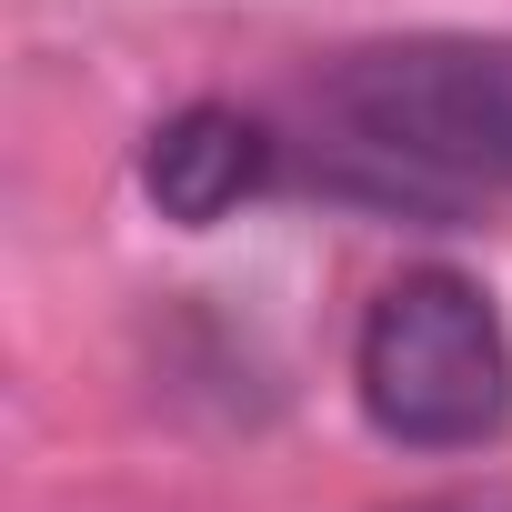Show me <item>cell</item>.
Segmentation results:
<instances>
[{"instance_id": "obj_2", "label": "cell", "mask_w": 512, "mask_h": 512, "mask_svg": "<svg viewBox=\"0 0 512 512\" xmlns=\"http://www.w3.org/2000/svg\"><path fill=\"white\" fill-rule=\"evenodd\" d=\"M322 101L352 131V151H382L432 181H512V41H372L332 61Z\"/></svg>"}, {"instance_id": "obj_3", "label": "cell", "mask_w": 512, "mask_h": 512, "mask_svg": "<svg viewBox=\"0 0 512 512\" xmlns=\"http://www.w3.org/2000/svg\"><path fill=\"white\" fill-rule=\"evenodd\" d=\"M262 181H272V131L251 121V111H231V101H191V111H171V121L141 141V191H151V211L181 221V231L231 221Z\"/></svg>"}, {"instance_id": "obj_1", "label": "cell", "mask_w": 512, "mask_h": 512, "mask_svg": "<svg viewBox=\"0 0 512 512\" xmlns=\"http://www.w3.org/2000/svg\"><path fill=\"white\" fill-rule=\"evenodd\" d=\"M352 392L402 452H482L512 422V332L472 272H402L352 332Z\"/></svg>"}, {"instance_id": "obj_4", "label": "cell", "mask_w": 512, "mask_h": 512, "mask_svg": "<svg viewBox=\"0 0 512 512\" xmlns=\"http://www.w3.org/2000/svg\"><path fill=\"white\" fill-rule=\"evenodd\" d=\"M402 512H512V492H432V502H402Z\"/></svg>"}]
</instances>
